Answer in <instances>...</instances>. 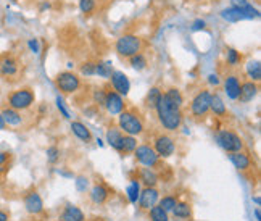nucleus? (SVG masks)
Returning a JSON list of instances; mask_svg holds the SVG:
<instances>
[{"label":"nucleus","instance_id":"1","mask_svg":"<svg viewBox=\"0 0 261 221\" xmlns=\"http://www.w3.org/2000/svg\"><path fill=\"white\" fill-rule=\"evenodd\" d=\"M155 110H156V116H158L160 125H162V128L166 129V131H169V133L177 131L180 125H182V110L169 105L168 100L163 97V94L160 97Z\"/></svg>","mask_w":261,"mask_h":221},{"label":"nucleus","instance_id":"2","mask_svg":"<svg viewBox=\"0 0 261 221\" xmlns=\"http://www.w3.org/2000/svg\"><path fill=\"white\" fill-rule=\"evenodd\" d=\"M118 128L127 136H140L145 131V123L142 116L136 113V110H123L118 115Z\"/></svg>","mask_w":261,"mask_h":221},{"label":"nucleus","instance_id":"3","mask_svg":"<svg viewBox=\"0 0 261 221\" xmlns=\"http://www.w3.org/2000/svg\"><path fill=\"white\" fill-rule=\"evenodd\" d=\"M142 48L144 41L137 34H123L115 42V52L124 60H129L133 55L142 52Z\"/></svg>","mask_w":261,"mask_h":221},{"label":"nucleus","instance_id":"4","mask_svg":"<svg viewBox=\"0 0 261 221\" xmlns=\"http://www.w3.org/2000/svg\"><path fill=\"white\" fill-rule=\"evenodd\" d=\"M34 102H36V94L31 87H21L12 90L7 97L8 107L18 110V112H26V110H29L34 105Z\"/></svg>","mask_w":261,"mask_h":221},{"label":"nucleus","instance_id":"5","mask_svg":"<svg viewBox=\"0 0 261 221\" xmlns=\"http://www.w3.org/2000/svg\"><path fill=\"white\" fill-rule=\"evenodd\" d=\"M216 140H218V145L223 150H226L227 154L244 150V140L240 139V136L234 133L232 129H221L216 134Z\"/></svg>","mask_w":261,"mask_h":221},{"label":"nucleus","instance_id":"6","mask_svg":"<svg viewBox=\"0 0 261 221\" xmlns=\"http://www.w3.org/2000/svg\"><path fill=\"white\" fill-rule=\"evenodd\" d=\"M55 84L58 87V90L62 94H74L81 89V78H79L74 71H62L58 73L55 78Z\"/></svg>","mask_w":261,"mask_h":221},{"label":"nucleus","instance_id":"7","mask_svg":"<svg viewBox=\"0 0 261 221\" xmlns=\"http://www.w3.org/2000/svg\"><path fill=\"white\" fill-rule=\"evenodd\" d=\"M210 100H212V92L206 89L195 94V97L192 99V104H190V113H192L194 118L200 119L210 113Z\"/></svg>","mask_w":261,"mask_h":221},{"label":"nucleus","instance_id":"8","mask_svg":"<svg viewBox=\"0 0 261 221\" xmlns=\"http://www.w3.org/2000/svg\"><path fill=\"white\" fill-rule=\"evenodd\" d=\"M133 154H134L137 162L142 165V166L156 168L160 165V157H158V154L155 152V149L152 145H148V144H139Z\"/></svg>","mask_w":261,"mask_h":221},{"label":"nucleus","instance_id":"9","mask_svg":"<svg viewBox=\"0 0 261 221\" xmlns=\"http://www.w3.org/2000/svg\"><path fill=\"white\" fill-rule=\"evenodd\" d=\"M19 62L12 54L0 55V76L7 81H15L19 76Z\"/></svg>","mask_w":261,"mask_h":221},{"label":"nucleus","instance_id":"10","mask_svg":"<svg viewBox=\"0 0 261 221\" xmlns=\"http://www.w3.org/2000/svg\"><path fill=\"white\" fill-rule=\"evenodd\" d=\"M155 152L158 154L160 158H169L174 152H176V142L171 136L168 134H158L153 139V145Z\"/></svg>","mask_w":261,"mask_h":221},{"label":"nucleus","instance_id":"11","mask_svg":"<svg viewBox=\"0 0 261 221\" xmlns=\"http://www.w3.org/2000/svg\"><path fill=\"white\" fill-rule=\"evenodd\" d=\"M103 108L107 110L108 115L112 116H118L119 113L126 110V104H124V97L119 95L118 92H115L113 89L107 90V97H105V105Z\"/></svg>","mask_w":261,"mask_h":221},{"label":"nucleus","instance_id":"12","mask_svg":"<svg viewBox=\"0 0 261 221\" xmlns=\"http://www.w3.org/2000/svg\"><path fill=\"white\" fill-rule=\"evenodd\" d=\"M160 199V190L155 186H145V189L139 194V208L148 212L153 205H156Z\"/></svg>","mask_w":261,"mask_h":221},{"label":"nucleus","instance_id":"13","mask_svg":"<svg viewBox=\"0 0 261 221\" xmlns=\"http://www.w3.org/2000/svg\"><path fill=\"white\" fill-rule=\"evenodd\" d=\"M24 202V208L29 215H41L44 212V202L42 197L39 195L37 190H29V192L24 195L23 199Z\"/></svg>","mask_w":261,"mask_h":221},{"label":"nucleus","instance_id":"14","mask_svg":"<svg viewBox=\"0 0 261 221\" xmlns=\"http://www.w3.org/2000/svg\"><path fill=\"white\" fill-rule=\"evenodd\" d=\"M110 83H112V89L115 90V92H118L119 95L126 97L129 94L130 81L123 71H113L112 76H110Z\"/></svg>","mask_w":261,"mask_h":221},{"label":"nucleus","instance_id":"15","mask_svg":"<svg viewBox=\"0 0 261 221\" xmlns=\"http://www.w3.org/2000/svg\"><path fill=\"white\" fill-rule=\"evenodd\" d=\"M258 90H259V86L258 83H253V81H244L240 84V92H239V97L237 100L240 104H248L252 102V100L258 95Z\"/></svg>","mask_w":261,"mask_h":221},{"label":"nucleus","instance_id":"16","mask_svg":"<svg viewBox=\"0 0 261 221\" xmlns=\"http://www.w3.org/2000/svg\"><path fill=\"white\" fill-rule=\"evenodd\" d=\"M227 158L239 171H250V169H252V165H253L252 158H250V155L245 154L244 150H240V152H230Z\"/></svg>","mask_w":261,"mask_h":221},{"label":"nucleus","instance_id":"17","mask_svg":"<svg viewBox=\"0 0 261 221\" xmlns=\"http://www.w3.org/2000/svg\"><path fill=\"white\" fill-rule=\"evenodd\" d=\"M240 84H242V83H240V79H239L237 75L226 76L223 86H224V94L227 95L229 100H237L239 92H240Z\"/></svg>","mask_w":261,"mask_h":221},{"label":"nucleus","instance_id":"18","mask_svg":"<svg viewBox=\"0 0 261 221\" xmlns=\"http://www.w3.org/2000/svg\"><path fill=\"white\" fill-rule=\"evenodd\" d=\"M2 112V116H4V121L7 126H12V128H19L23 123H24V118L21 115V112H18V110L12 108V107H5L0 110Z\"/></svg>","mask_w":261,"mask_h":221},{"label":"nucleus","instance_id":"19","mask_svg":"<svg viewBox=\"0 0 261 221\" xmlns=\"http://www.w3.org/2000/svg\"><path fill=\"white\" fill-rule=\"evenodd\" d=\"M123 137H124V133L118 126H110L108 128V131H107V142H108L110 147L115 149L116 152H119V154H121Z\"/></svg>","mask_w":261,"mask_h":221},{"label":"nucleus","instance_id":"20","mask_svg":"<svg viewBox=\"0 0 261 221\" xmlns=\"http://www.w3.org/2000/svg\"><path fill=\"white\" fill-rule=\"evenodd\" d=\"M71 133L79 140H83L84 144L92 142V133H90V129L84 123H81V121H73L71 123Z\"/></svg>","mask_w":261,"mask_h":221},{"label":"nucleus","instance_id":"21","mask_svg":"<svg viewBox=\"0 0 261 221\" xmlns=\"http://www.w3.org/2000/svg\"><path fill=\"white\" fill-rule=\"evenodd\" d=\"M89 195H90V200H92L95 205H103L108 200L110 192H108V189H107L105 184H95L92 189H90Z\"/></svg>","mask_w":261,"mask_h":221},{"label":"nucleus","instance_id":"22","mask_svg":"<svg viewBox=\"0 0 261 221\" xmlns=\"http://www.w3.org/2000/svg\"><path fill=\"white\" fill-rule=\"evenodd\" d=\"M210 112H212L215 116H226L227 115L226 104L219 94H212V100H210Z\"/></svg>","mask_w":261,"mask_h":221},{"label":"nucleus","instance_id":"23","mask_svg":"<svg viewBox=\"0 0 261 221\" xmlns=\"http://www.w3.org/2000/svg\"><path fill=\"white\" fill-rule=\"evenodd\" d=\"M62 221H86L83 210L76 205H66L62 213Z\"/></svg>","mask_w":261,"mask_h":221},{"label":"nucleus","instance_id":"24","mask_svg":"<svg viewBox=\"0 0 261 221\" xmlns=\"http://www.w3.org/2000/svg\"><path fill=\"white\" fill-rule=\"evenodd\" d=\"M137 179L140 181V183H144L145 186H156L158 183V175L153 168H140L139 173H137Z\"/></svg>","mask_w":261,"mask_h":221},{"label":"nucleus","instance_id":"25","mask_svg":"<svg viewBox=\"0 0 261 221\" xmlns=\"http://www.w3.org/2000/svg\"><path fill=\"white\" fill-rule=\"evenodd\" d=\"M163 97L168 100V104L173 105L174 108H182V105H184V97L177 87L166 89V92H163Z\"/></svg>","mask_w":261,"mask_h":221},{"label":"nucleus","instance_id":"26","mask_svg":"<svg viewBox=\"0 0 261 221\" xmlns=\"http://www.w3.org/2000/svg\"><path fill=\"white\" fill-rule=\"evenodd\" d=\"M245 73L250 81L259 83L261 81V63L259 60H248L245 65Z\"/></svg>","mask_w":261,"mask_h":221},{"label":"nucleus","instance_id":"27","mask_svg":"<svg viewBox=\"0 0 261 221\" xmlns=\"http://www.w3.org/2000/svg\"><path fill=\"white\" fill-rule=\"evenodd\" d=\"M219 16L224 19V21L227 23H240V21H244V16L242 13H240V10L239 8H232V7H229V8H224V10H221V13Z\"/></svg>","mask_w":261,"mask_h":221},{"label":"nucleus","instance_id":"28","mask_svg":"<svg viewBox=\"0 0 261 221\" xmlns=\"http://www.w3.org/2000/svg\"><path fill=\"white\" fill-rule=\"evenodd\" d=\"M171 213L176 218L189 219V218H192V207H190V204H187V202H177L174 205V208L171 210Z\"/></svg>","mask_w":261,"mask_h":221},{"label":"nucleus","instance_id":"29","mask_svg":"<svg viewBox=\"0 0 261 221\" xmlns=\"http://www.w3.org/2000/svg\"><path fill=\"white\" fill-rule=\"evenodd\" d=\"M129 65L133 69H136V71H144V69L148 66V60L142 52H139L129 58Z\"/></svg>","mask_w":261,"mask_h":221},{"label":"nucleus","instance_id":"30","mask_svg":"<svg viewBox=\"0 0 261 221\" xmlns=\"http://www.w3.org/2000/svg\"><path fill=\"white\" fill-rule=\"evenodd\" d=\"M115 71L112 62H97L95 63V76L102 79H110L112 73Z\"/></svg>","mask_w":261,"mask_h":221},{"label":"nucleus","instance_id":"31","mask_svg":"<svg viewBox=\"0 0 261 221\" xmlns=\"http://www.w3.org/2000/svg\"><path fill=\"white\" fill-rule=\"evenodd\" d=\"M162 94L163 92H162V89H160V87H150L148 94L145 97V107L150 108V110H155V107L158 104L160 97H162Z\"/></svg>","mask_w":261,"mask_h":221},{"label":"nucleus","instance_id":"32","mask_svg":"<svg viewBox=\"0 0 261 221\" xmlns=\"http://www.w3.org/2000/svg\"><path fill=\"white\" fill-rule=\"evenodd\" d=\"M139 194H140V181L137 178L130 179V183L127 186V199L130 204H137L139 200Z\"/></svg>","mask_w":261,"mask_h":221},{"label":"nucleus","instance_id":"33","mask_svg":"<svg viewBox=\"0 0 261 221\" xmlns=\"http://www.w3.org/2000/svg\"><path fill=\"white\" fill-rule=\"evenodd\" d=\"M240 62H242V55L237 48H232V47H227L226 48V63L229 66H239Z\"/></svg>","mask_w":261,"mask_h":221},{"label":"nucleus","instance_id":"34","mask_svg":"<svg viewBox=\"0 0 261 221\" xmlns=\"http://www.w3.org/2000/svg\"><path fill=\"white\" fill-rule=\"evenodd\" d=\"M148 218L150 221H169L168 212H165L160 205H153L148 210Z\"/></svg>","mask_w":261,"mask_h":221},{"label":"nucleus","instance_id":"35","mask_svg":"<svg viewBox=\"0 0 261 221\" xmlns=\"http://www.w3.org/2000/svg\"><path fill=\"white\" fill-rule=\"evenodd\" d=\"M137 145H139V142H137V139H136L134 136H127V134H124V137H123V145H121V154H123V155L133 154Z\"/></svg>","mask_w":261,"mask_h":221},{"label":"nucleus","instance_id":"36","mask_svg":"<svg viewBox=\"0 0 261 221\" xmlns=\"http://www.w3.org/2000/svg\"><path fill=\"white\" fill-rule=\"evenodd\" d=\"M77 5L83 15H92L97 10V0H79Z\"/></svg>","mask_w":261,"mask_h":221},{"label":"nucleus","instance_id":"37","mask_svg":"<svg viewBox=\"0 0 261 221\" xmlns=\"http://www.w3.org/2000/svg\"><path fill=\"white\" fill-rule=\"evenodd\" d=\"M177 204V197L176 195H165L162 200H160V207H162L163 210H165V212H171V210L174 208V205Z\"/></svg>","mask_w":261,"mask_h":221},{"label":"nucleus","instance_id":"38","mask_svg":"<svg viewBox=\"0 0 261 221\" xmlns=\"http://www.w3.org/2000/svg\"><path fill=\"white\" fill-rule=\"evenodd\" d=\"M79 73L84 78H92L95 76V62H84L79 66Z\"/></svg>","mask_w":261,"mask_h":221},{"label":"nucleus","instance_id":"39","mask_svg":"<svg viewBox=\"0 0 261 221\" xmlns=\"http://www.w3.org/2000/svg\"><path fill=\"white\" fill-rule=\"evenodd\" d=\"M105 97H107V89H103V87H97L92 92V99H94L95 105L103 107L105 105Z\"/></svg>","mask_w":261,"mask_h":221},{"label":"nucleus","instance_id":"40","mask_svg":"<svg viewBox=\"0 0 261 221\" xmlns=\"http://www.w3.org/2000/svg\"><path fill=\"white\" fill-rule=\"evenodd\" d=\"M47 160H48V163H57L58 160H60V149L57 145H50L47 149Z\"/></svg>","mask_w":261,"mask_h":221},{"label":"nucleus","instance_id":"41","mask_svg":"<svg viewBox=\"0 0 261 221\" xmlns=\"http://www.w3.org/2000/svg\"><path fill=\"white\" fill-rule=\"evenodd\" d=\"M28 48H29V52H33L34 55H39L41 54V41L36 37H31V39H28V42H26Z\"/></svg>","mask_w":261,"mask_h":221},{"label":"nucleus","instance_id":"42","mask_svg":"<svg viewBox=\"0 0 261 221\" xmlns=\"http://www.w3.org/2000/svg\"><path fill=\"white\" fill-rule=\"evenodd\" d=\"M76 189L79 190V192H86V190L89 189V179L86 176L76 178Z\"/></svg>","mask_w":261,"mask_h":221},{"label":"nucleus","instance_id":"43","mask_svg":"<svg viewBox=\"0 0 261 221\" xmlns=\"http://www.w3.org/2000/svg\"><path fill=\"white\" fill-rule=\"evenodd\" d=\"M190 29H192L194 33H198V31H203V29H206V21L202 18L195 19V21L190 24Z\"/></svg>","mask_w":261,"mask_h":221},{"label":"nucleus","instance_id":"44","mask_svg":"<svg viewBox=\"0 0 261 221\" xmlns=\"http://www.w3.org/2000/svg\"><path fill=\"white\" fill-rule=\"evenodd\" d=\"M57 108L60 110V112H62V115L66 118V119H69V118H71V115H69V112H68V110H66V107H65V102H63V99L62 97H57Z\"/></svg>","mask_w":261,"mask_h":221},{"label":"nucleus","instance_id":"45","mask_svg":"<svg viewBox=\"0 0 261 221\" xmlns=\"http://www.w3.org/2000/svg\"><path fill=\"white\" fill-rule=\"evenodd\" d=\"M206 81H208L210 86L218 87V86L221 84V78H219V75H216V73H210V75L206 76Z\"/></svg>","mask_w":261,"mask_h":221},{"label":"nucleus","instance_id":"46","mask_svg":"<svg viewBox=\"0 0 261 221\" xmlns=\"http://www.w3.org/2000/svg\"><path fill=\"white\" fill-rule=\"evenodd\" d=\"M229 4L232 8H245L250 2L248 0H229Z\"/></svg>","mask_w":261,"mask_h":221},{"label":"nucleus","instance_id":"47","mask_svg":"<svg viewBox=\"0 0 261 221\" xmlns=\"http://www.w3.org/2000/svg\"><path fill=\"white\" fill-rule=\"evenodd\" d=\"M10 158H12V155H10L8 152L0 150V166H7V163L10 162Z\"/></svg>","mask_w":261,"mask_h":221},{"label":"nucleus","instance_id":"48","mask_svg":"<svg viewBox=\"0 0 261 221\" xmlns=\"http://www.w3.org/2000/svg\"><path fill=\"white\" fill-rule=\"evenodd\" d=\"M0 221H10V213L7 212V210L0 208Z\"/></svg>","mask_w":261,"mask_h":221},{"label":"nucleus","instance_id":"49","mask_svg":"<svg viewBox=\"0 0 261 221\" xmlns=\"http://www.w3.org/2000/svg\"><path fill=\"white\" fill-rule=\"evenodd\" d=\"M7 128L5 121H4V116H2V112H0V131H4V129Z\"/></svg>","mask_w":261,"mask_h":221},{"label":"nucleus","instance_id":"50","mask_svg":"<svg viewBox=\"0 0 261 221\" xmlns=\"http://www.w3.org/2000/svg\"><path fill=\"white\" fill-rule=\"evenodd\" d=\"M50 8V4L48 2H44L42 5H41V12H45V10H48Z\"/></svg>","mask_w":261,"mask_h":221},{"label":"nucleus","instance_id":"51","mask_svg":"<svg viewBox=\"0 0 261 221\" xmlns=\"http://www.w3.org/2000/svg\"><path fill=\"white\" fill-rule=\"evenodd\" d=\"M7 171V166H0V183H2V176Z\"/></svg>","mask_w":261,"mask_h":221},{"label":"nucleus","instance_id":"52","mask_svg":"<svg viewBox=\"0 0 261 221\" xmlns=\"http://www.w3.org/2000/svg\"><path fill=\"white\" fill-rule=\"evenodd\" d=\"M255 216H256V221H261V215H259V208L258 207L255 208Z\"/></svg>","mask_w":261,"mask_h":221}]
</instances>
